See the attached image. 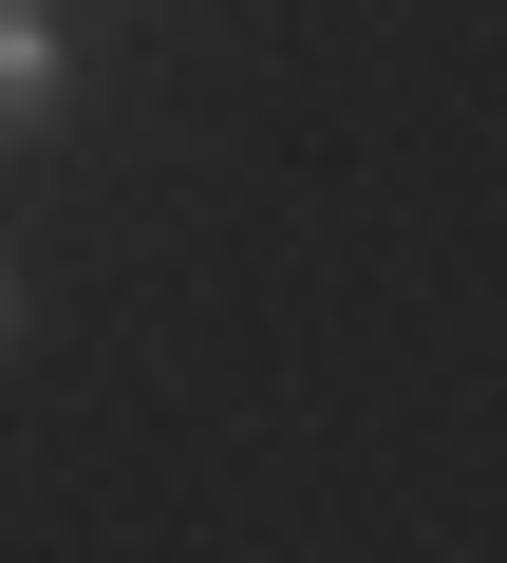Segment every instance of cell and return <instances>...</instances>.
Wrapping results in <instances>:
<instances>
[{
	"mask_svg": "<svg viewBox=\"0 0 507 563\" xmlns=\"http://www.w3.org/2000/svg\"><path fill=\"white\" fill-rule=\"evenodd\" d=\"M57 95H76L57 20H38V0H0V151H20V132H57Z\"/></svg>",
	"mask_w": 507,
	"mask_h": 563,
	"instance_id": "1",
	"label": "cell"
}]
</instances>
